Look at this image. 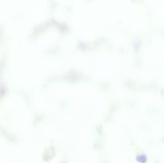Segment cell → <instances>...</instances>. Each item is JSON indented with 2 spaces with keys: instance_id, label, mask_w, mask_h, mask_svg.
I'll return each instance as SVG.
<instances>
[{
  "instance_id": "cell-1",
  "label": "cell",
  "mask_w": 164,
  "mask_h": 163,
  "mask_svg": "<svg viewBox=\"0 0 164 163\" xmlns=\"http://www.w3.org/2000/svg\"><path fill=\"white\" fill-rule=\"evenodd\" d=\"M136 159L137 160L141 163H145L146 162L147 160L146 156H145V154L139 155L137 157Z\"/></svg>"
}]
</instances>
